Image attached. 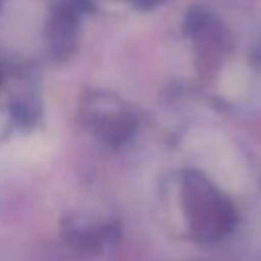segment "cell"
Returning <instances> with one entry per match:
<instances>
[{
  "instance_id": "6da1fadb",
  "label": "cell",
  "mask_w": 261,
  "mask_h": 261,
  "mask_svg": "<svg viewBox=\"0 0 261 261\" xmlns=\"http://www.w3.org/2000/svg\"><path fill=\"white\" fill-rule=\"evenodd\" d=\"M245 86H247V73L241 65H230L220 80V88L226 96H239L245 90Z\"/></svg>"
},
{
  "instance_id": "7a4b0ae2",
  "label": "cell",
  "mask_w": 261,
  "mask_h": 261,
  "mask_svg": "<svg viewBox=\"0 0 261 261\" xmlns=\"http://www.w3.org/2000/svg\"><path fill=\"white\" fill-rule=\"evenodd\" d=\"M0 126H2V118H0Z\"/></svg>"
}]
</instances>
